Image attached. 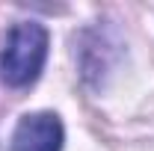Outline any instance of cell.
<instances>
[{"mask_svg": "<svg viewBox=\"0 0 154 151\" xmlns=\"http://www.w3.org/2000/svg\"><path fill=\"white\" fill-rule=\"evenodd\" d=\"M48 48H51V33L45 24L38 21L12 24L0 48V77L6 80V86H15V89L30 86L45 68Z\"/></svg>", "mask_w": 154, "mask_h": 151, "instance_id": "obj_1", "label": "cell"}, {"mask_svg": "<svg viewBox=\"0 0 154 151\" xmlns=\"http://www.w3.org/2000/svg\"><path fill=\"white\" fill-rule=\"evenodd\" d=\"M62 145H65V125L51 110L21 116L9 142L12 151H62Z\"/></svg>", "mask_w": 154, "mask_h": 151, "instance_id": "obj_2", "label": "cell"}]
</instances>
